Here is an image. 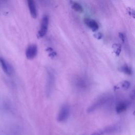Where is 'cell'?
I'll return each mask as SVG.
<instances>
[{
    "label": "cell",
    "mask_w": 135,
    "mask_h": 135,
    "mask_svg": "<svg viewBox=\"0 0 135 135\" xmlns=\"http://www.w3.org/2000/svg\"><path fill=\"white\" fill-rule=\"evenodd\" d=\"M55 83V77L53 72L51 70H49L48 72V79L46 87V92L47 95H50Z\"/></svg>",
    "instance_id": "3"
},
{
    "label": "cell",
    "mask_w": 135,
    "mask_h": 135,
    "mask_svg": "<svg viewBox=\"0 0 135 135\" xmlns=\"http://www.w3.org/2000/svg\"><path fill=\"white\" fill-rule=\"evenodd\" d=\"M109 100V98L107 96H104L99 99L98 100L94 103L90 107L88 108L87 111L90 113L98 109L103 107L104 104H106Z\"/></svg>",
    "instance_id": "2"
},
{
    "label": "cell",
    "mask_w": 135,
    "mask_h": 135,
    "mask_svg": "<svg viewBox=\"0 0 135 135\" xmlns=\"http://www.w3.org/2000/svg\"><path fill=\"white\" fill-rule=\"evenodd\" d=\"M77 84L78 87H84L85 86V80L82 79H79L77 81Z\"/></svg>",
    "instance_id": "16"
},
{
    "label": "cell",
    "mask_w": 135,
    "mask_h": 135,
    "mask_svg": "<svg viewBox=\"0 0 135 135\" xmlns=\"http://www.w3.org/2000/svg\"><path fill=\"white\" fill-rule=\"evenodd\" d=\"M113 49L114 53L117 56H119L121 51V45L120 44L114 43L113 45Z\"/></svg>",
    "instance_id": "12"
},
{
    "label": "cell",
    "mask_w": 135,
    "mask_h": 135,
    "mask_svg": "<svg viewBox=\"0 0 135 135\" xmlns=\"http://www.w3.org/2000/svg\"><path fill=\"white\" fill-rule=\"evenodd\" d=\"M38 53V48L35 44H32L29 45L26 50L25 55L26 57L29 60L34 59Z\"/></svg>",
    "instance_id": "6"
},
{
    "label": "cell",
    "mask_w": 135,
    "mask_h": 135,
    "mask_svg": "<svg viewBox=\"0 0 135 135\" xmlns=\"http://www.w3.org/2000/svg\"><path fill=\"white\" fill-rule=\"evenodd\" d=\"M49 16L47 15H44L42 19L40 29L39 30L37 34V37L38 39H41L44 37L46 34H47L49 26Z\"/></svg>",
    "instance_id": "1"
},
{
    "label": "cell",
    "mask_w": 135,
    "mask_h": 135,
    "mask_svg": "<svg viewBox=\"0 0 135 135\" xmlns=\"http://www.w3.org/2000/svg\"><path fill=\"white\" fill-rule=\"evenodd\" d=\"M28 5L31 15L33 19H36L37 17V11L34 0H27Z\"/></svg>",
    "instance_id": "9"
},
{
    "label": "cell",
    "mask_w": 135,
    "mask_h": 135,
    "mask_svg": "<svg viewBox=\"0 0 135 135\" xmlns=\"http://www.w3.org/2000/svg\"><path fill=\"white\" fill-rule=\"evenodd\" d=\"M70 3L72 5V8L75 11L79 13H82L83 11V8L79 3L73 2L72 0H70Z\"/></svg>",
    "instance_id": "11"
},
{
    "label": "cell",
    "mask_w": 135,
    "mask_h": 135,
    "mask_svg": "<svg viewBox=\"0 0 135 135\" xmlns=\"http://www.w3.org/2000/svg\"><path fill=\"white\" fill-rule=\"evenodd\" d=\"M119 87L124 90H128L130 87V83L128 81H124L119 84Z\"/></svg>",
    "instance_id": "13"
},
{
    "label": "cell",
    "mask_w": 135,
    "mask_h": 135,
    "mask_svg": "<svg viewBox=\"0 0 135 135\" xmlns=\"http://www.w3.org/2000/svg\"><path fill=\"white\" fill-rule=\"evenodd\" d=\"M94 37L95 38H96L97 39H99V40H100V39H101L102 38H103V34L101 33L100 32H98V33H95L94 35Z\"/></svg>",
    "instance_id": "19"
},
{
    "label": "cell",
    "mask_w": 135,
    "mask_h": 135,
    "mask_svg": "<svg viewBox=\"0 0 135 135\" xmlns=\"http://www.w3.org/2000/svg\"><path fill=\"white\" fill-rule=\"evenodd\" d=\"M118 127L116 125H113V126H109L102 130H98L92 134L91 135H104L107 134H113L118 130Z\"/></svg>",
    "instance_id": "5"
},
{
    "label": "cell",
    "mask_w": 135,
    "mask_h": 135,
    "mask_svg": "<svg viewBox=\"0 0 135 135\" xmlns=\"http://www.w3.org/2000/svg\"><path fill=\"white\" fill-rule=\"evenodd\" d=\"M0 65H1L2 70L5 73L8 75L12 74L13 71L12 67L4 58L1 57H0Z\"/></svg>",
    "instance_id": "7"
},
{
    "label": "cell",
    "mask_w": 135,
    "mask_h": 135,
    "mask_svg": "<svg viewBox=\"0 0 135 135\" xmlns=\"http://www.w3.org/2000/svg\"><path fill=\"white\" fill-rule=\"evenodd\" d=\"M131 94H132V95H130V97L131 98H132L133 99H134V91L133 90V91H132V93H130Z\"/></svg>",
    "instance_id": "20"
},
{
    "label": "cell",
    "mask_w": 135,
    "mask_h": 135,
    "mask_svg": "<svg viewBox=\"0 0 135 135\" xmlns=\"http://www.w3.org/2000/svg\"><path fill=\"white\" fill-rule=\"evenodd\" d=\"M84 23L87 25V27L89 28L93 32L97 31L99 29V25L97 22L90 19L86 18L84 19Z\"/></svg>",
    "instance_id": "8"
},
{
    "label": "cell",
    "mask_w": 135,
    "mask_h": 135,
    "mask_svg": "<svg viewBox=\"0 0 135 135\" xmlns=\"http://www.w3.org/2000/svg\"><path fill=\"white\" fill-rule=\"evenodd\" d=\"M120 70L122 72H123L124 73H126L127 74H131L132 73V71H131V68L128 67V65H124V66L120 68Z\"/></svg>",
    "instance_id": "14"
},
{
    "label": "cell",
    "mask_w": 135,
    "mask_h": 135,
    "mask_svg": "<svg viewBox=\"0 0 135 135\" xmlns=\"http://www.w3.org/2000/svg\"><path fill=\"white\" fill-rule=\"evenodd\" d=\"M128 107V103L127 101H120L118 103L116 107V111L117 114H121L127 110Z\"/></svg>",
    "instance_id": "10"
},
{
    "label": "cell",
    "mask_w": 135,
    "mask_h": 135,
    "mask_svg": "<svg viewBox=\"0 0 135 135\" xmlns=\"http://www.w3.org/2000/svg\"><path fill=\"white\" fill-rule=\"evenodd\" d=\"M70 108H69L68 105H63L61 108L58 115L57 119L58 121L62 123V122L66 121L68 119L69 115H70Z\"/></svg>",
    "instance_id": "4"
},
{
    "label": "cell",
    "mask_w": 135,
    "mask_h": 135,
    "mask_svg": "<svg viewBox=\"0 0 135 135\" xmlns=\"http://www.w3.org/2000/svg\"><path fill=\"white\" fill-rule=\"evenodd\" d=\"M119 37L121 41L123 42V43H125V42L126 41V35L123 32H120L119 33Z\"/></svg>",
    "instance_id": "17"
},
{
    "label": "cell",
    "mask_w": 135,
    "mask_h": 135,
    "mask_svg": "<svg viewBox=\"0 0 135 135\" xmlns=\"http://www.w3.org/2000/svg\"><path fill=\"white\" fill-rule=\"evenodd\" d=\"M1 1H2L3 2H6V1H7V0H1Z\"/></svg>",
    "instance_id": "21"
},
{
    "label": "cell",
    "mask_w": 135,
    "mask_h": 135,
    "mask_svg": "<svg viewBox=\"0 0 135 135\" xmlns=\"http://www.w3.org/2000/svg\"><path fill=\"white\" fill-rule=\"evenodd\" d=\"M127 12H128V13L129 14V15L130 16H132L133 18H135V11H134V10L131 9V8H129L127 9Z\"/></svg>",
    "instance_id": "18"
},
{
    "label": "cell",
    "mask_w": 135,
    "mask_h": 135,
    "mask_svg": "<svg viewBox=\"0 0 135 135\" xmlns=\"http://www.w3.org/2000/svg\"><path fill=\"white\" fill-rule=\"evenodd\" d=\"M46 51H47L48 53H49V56L51 58H54L56 57L57 55V53L56 52L54 51V50L52 48H48L47 49H46Z\"/></svg>",
    "instance_id": "15"
}]
</instances>
